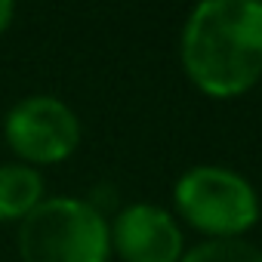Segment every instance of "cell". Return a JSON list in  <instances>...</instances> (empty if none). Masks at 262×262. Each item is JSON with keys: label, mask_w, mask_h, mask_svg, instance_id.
<instances>
[{"label": "cell", "mask_w": 262, "mask_h": 262, "mask_svg": "<svg viewBox=\"0 0 262 262\" xmlns=\"http://www.w3.org/2000/svg\"><path fill=\"white\" fill-rule=\"evenodd\" d=\"M173 201L179 216L210 237H241L259 219L256 188L241 173L216 164L185 170L173 185Z\"/></svg>", "instance_id": "obj_3"}, {"label": "cell", "mask_w": 262, "mask_h": 262, "mask_svg": "<svg viewBox=\"0 0 262 262\" xmlns=\"http://www.w3.org/2000/svg\"><path fill=\"white\" fill-rule=\"evenodd\" d=\"M182 68L216 99L247 93L262 77V4L204 0L182 28Z\"/></svg>", "instance_id": "obj_1"}, {"label": "cell", "mask_w": 262, "mask_h": 262, "mask_svg": "<svg viewBox=\"0 0 262 262\" xmlns=\"http://www.w3.org/2000/svg\"><path fill=\"white\" fill-rule=\"evenodd\" d=\"M19 256L22 262H108V222L90 201L43 198L19 222Z\"/></svg>", "instance_id": "obj_2"}, {"label": "cell", "mask_w": 262, "mask_h": 262, "mask_svg": "<svg viewBox=\"0 0 262 262\" xmlns=\"http://www.w3.org/2000/svg\"><path fill=\"white\" fill-rule=\"evenodd\" d=\"M179 262H262V250L244 237H210L182 253Z\"/></svg>", "instance_id": "obj_7"}, {"label": "cell", "mask_w": 262, "mask_h": 262, "mask_svg": "<svg viewBox=\"0 0 262 262\" xmlns=\"http://www.w3.org/2000/svg\"><path fill=\"white\" fill-rule=\"evenodd\" d=\"M13 16H16V7L10 4V0H0V34L13 25Z\"/></svg>", "instance_id": "obj_8"}, {"label": "cell", "mask_w": 262, "mask_h": 262, "mask_svg": "<svg viewBox=\"0 0 262 262\" xmlns=\"http://www.w3.org/2000/svg\"><path fill=\"white\" fill-rule=\"evenodd\" d=\"M111 250L123 262H179L182 231L176 219L155 204H129L108 225Z\"/></svg>", "instance_id": "obj_5"}, {"label": "cell", "mask_w": 262, "mask_h": 262, "mask_svg": "<svg viewBox=\"0 0 262 262\" xmlns=\"http://www.w3.org/2000/svg\"><path fill=\"white\" fill-rule=\"evenodd\" d=\"M43 201V176L28 164H0V222H22Z\"/></svg>", "instance_id": "obj_6"}, {"label": "cell", "mask_w": 262, "mask_h": 262, "mask_svg": "<svg viewBox=\"0 0 262 262\" xmlns=\"http://www.w3.org/2000/svg\"><path fill=\"white\" fill-rule=\"evenodd\" d=\"M7 145L28 164H59L80 145V117L68 102L50 93L19 99L4 117Z\"/></svg>", "instance_id": "obj_4"}]
</instances>
